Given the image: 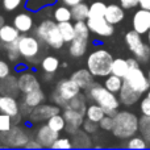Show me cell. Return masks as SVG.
<instances>
[{
	"label": "cell",
	"mask_w": 150,
	"mask_h": 150,
	"mask_svg": "<svg viewBox=\"0 0 150 150\" xmlns=\"http://www.w3.org/2000/svg\"><path fill=\"white\" fill-rule=\"evenodd\" d=\"M113 124H115L113 116L105 115V116L99 121V128H100L101 130H105V132H112V129H113Z\"/></svg>",
	"instance_id": "ab89813d"
},
{
	"label": "cell",
	"mask_w": 150,
	"mask_h": 150,
	"mask_svg": "<svg viewBox=\"0 0 150 150\" xmlns=\"http://www.w3.org/2000/svg\"><path fill=\"white\" fill-rule=\"evenodd\" d=\"M34 138L41 144L42 148L52 149L55 140L59 138V132H55V130L52 129L47 124H44V125H40L36 129V132H34Z\"/></svg>",
	"instance_id": "5bb4252c"
},
{
	"label": "cell",
	"mask_w": 150,
	"mask_h": 150,
	"mask_svg": "<svg viewBox=\"0 0 150 150\" xmlns=\"http://www.w3.org/2000/svg\"><path fill=\"white\" fill-rule=\"evenodd\" d=\"M105 112L104 109L101 108L99 104L96 103H92L91 101L87 107V111H86V119L91 120V121H95V122H99L104 116H105Z\"/></svg>",
	"instance_id": "f546056e"
},
{
	"label": "cell",
	"mask_w": 150,
	"mask_h": 150,
	"mask_svg": "<svg viewBox=\"0 0 150 150\" xmlns=\"http://www.w3.org/2000/svg\"><path fill=\"white\" fill-rule=\"evenodd\" d=\"M41 70L47 74H55L59 69V59L55 55H45L41 59Z\"/></svg>",
	"instance_id": "f1b7e54d"
},
{
	"label": "cell",
	"mask_w": 150,
	"mask_h": 150,
	"mask_svg": "<svg viewBox=\"0 0 150 150\" xmlns=\"http://www.w3.org/2000/svg\"><path fill=\"white\" fill-rule=\"evenodd\" d=\"M122 84H124V78L117 76V75H115V74H109L108 76H105V79H104V86H105L109 91H112L113 93H117V95H119Z\"/></svg>",
	"instance_id": "4dcf8cb0"
},
{
	"label": "cell",
	"mask_w": 150,
	"mask_h": 150,
	"mask_svg": "<svg viewBox=\"0 0 150 150\" xmlns=\"http://www.w3.org/2000/svg\"><path fill=\"white\" fill-rule=\"evenodd\" d=\"M148 76H149V80H150V67H149V71H148Z\"/></svg>",
	"instance_id": "9f6ffc18"
},
{
	"label": "cell",
	"mask_w": 150,
	"mask_h": 150,
	"mask_svg": "<svg viewBox=\"0 0 150 150\" xmlns=\"http://www.w3.org/2000/svg\"><path fill=\"white\" fill-rule=\"evenodd\" d=\"M129 71V63H128V59H124V58H115L113 62H112V70L111 74H115L117 76L125 78V75Z\"/></svg>",
	"instance_id": "1f68e13d"
},
{
	"label": "cell",
	"mask_w": 150,
	"mask_h": 150,
	"mask_svg": "<svg viewBox=\"0 0 150 150\" xmlns=\"http://www.w3.org/2000/svg\"><path fill=\"white\" fill-rule=\"evenodd\" d=\"M0 95H1V92H0Z\"/></svg>",
	"instance_id": "680465c9"
},
{
	"label": "cell",
	"mask_w": 150,
	"mask_h": 150,
	"mask_svg": "<svg viewBox=\"0 0 150 150\" xmlns=\"http://www.w3.org/2000/svg\"><path fill=\"white\" fill-rule=\"evenodd\" d=\"M88 41L90 38H84V37H78L75 36V38L69 44V53L73 58H80L87 53L88 47Z\"/></svg>",
	"instance_id": "7402d4cb"
},
{
	"label": "cell",
	"mask_w": 150,
	"mask_h": 150,
	"mask_svg": "<svg viewBox=\"0 0 150 150\" xmlns=\"http://www.w3.org/2000/svg\"><path fill=\"white\" fill-rule=\"evenodd\" d=\"M4 25H5V20H4V17L0 15V28H1V26H4Z\"/></svg>",
	"instance_id": "816d5d0a"
},
{
	"label": "cell",
	"mask_w": 150,
	"mask_h": 150,
	"mask_svg": "<svg viewBox=\"0 0 150 150\" xmlns=\"http://www.w3.org/2000/svg\"><path fill=\"white\" fill-rule=\"evenodd\" d=\"M29 140V133L18 124H13L7 130H0V142L3 148H25Z\"/></svg>",
	"instance_id": "52a82bcc"
},
{
	"label": "cell",
	"mask_w": 150,
	"mask_h": 150,
	"mask_svg": "<svg viewBox=\"0 0 150 150\" xmlns=\"http://www.w3.org/2000/svg\"><path fill=\"white\" fill-rule=\"evenodd\" d=\"M21 33L17 30L15 25L11 24H5L4 26L0 28V50H4L5 46L12 42H16L20 38Z\"/></svg>",
	"instance_id": "d6986e66"
},
{
	"label": "cell",
	"mask_w": 150,
	"mask_h": 150,
	"mask_svg": "<svg viewBox=\"0 0 150 150\" xmlns=\"http://www.w3.org/2000/svg\"><path fill=\"white\" fill-rule=\"evenodd\" d=\"M57 3V0H28L25 4V8L29 12H40L45 8L52 7Z\"/></svg>",
	"instance_id": "836d02e7"
},
{
	"label": "cell",
	"mask_w": 150,
	"mask_h": 150,
	"mask_svg": "<svg viewBox=\"0 0 150 150\" xmlns=\"http://www.w3.org/2000/svg\"><path fill=\"white\" fill-rule=\"evenodd\" d=\"M71 142H73V148L75 149H90L93 146L90 133L84 132L83 129H79L74 134H71Z\"/></svg>",
	"instance_id": "d4e9b609"
},
{
	"label": "cell",
	"mask_w": 150,
	"mask_h": 150,
	"mask_svg": "<svg viewBox=\"0 0 150 150\" xmlns=\"http://www.w3.org/2000/svg\"><path fill=\"white\" fill-rule=\"evenodd\" d=\"M34 34L41 40V42L45 46L53 50H59L65 45L63 37L59 30V25L57 21L52 20V18H44L34 28Z\"/></svg>",
	"instance_id": "7a4b0ae2"
},
{
	"label": "cell",
	"mask_w": 150,
	"mask_h": 150,
	"mask_svg": "<svg viewBox=\"0 0 150 150\" xmlns=\"http://www.w3.org/2000/svg\"><path fill=\"white\" fill-rule=\"evenodd\" d=\"M71 15L74 21H87L90 17V5L84 1L78 3L71 7Z\"/></svg>",
	"instance_id": "4316f807"
},
{
	"label": "cell",
	"mask_w": 150,
	"mask_h": 150,
	"mask_svg": "<svg viewBox=\"0 0 150 150\" xmlns=\"http://www.w3.org/2000/svg\"><path fill=\"white\" fill-rule=\"evenodd\" d=\"M119 3L124 9H133L140 5V0H119Z\"/></svg>",
	"instance_id": "7dc6e473"
},
{
	"label": "cell",
	"mask_w": 150,
	"mask_h": 150,
	"mask_svg": "<svg viewBox=\"0 0 150 150\" xmlns=\"http://www.w3.org/2000/svg\"><path fill=\"white\" fill-rule=\"evenodd\" d=\"M23 0H3L1 4L5 12H13L21 5Z\"/></svg>",
	"instance_id": "7bdbcfd3"
},
{
	"label": "cell",
	"mask_w": 150,
	"mask_h": 150,
	"mask_svg": "<svg viewBox=\"0 0 150 150\" xmlns=\"http://www.w3.org/2000/svg\"><path fill=\"white\" fill-rule=\"evenodd\" d=\"M138 132L145 138V141L148 142L150 148V116L142 115V117L140 119V129H138Z\"/></svg>",
	"instance_id": "8d00e7d4"
},
{
	"label": "cell",
	"mask_w": 150,
	"mask_h": 150,
	"mask_svg": "<svg viewBox=\"0 0 150 150\" xmlns=\"http://www.w3.org/2000/svg\"><path fill=\"white\" fill-rule=\"evenodd\" d=\"M146 37H148V44L150 45V30L148 32V34H146Z\"/></svg>",
	"instance_id": "f5cc1de1"
},
{
	"label": "cell",
	"mask_w": 150,
	"mask_h": 150,
	"mask_svg": "<svg viewBox=\"0 0 150 150\" xmlns=\"http://www.w3.org/2000/svg\"><path fill=\"white\" fill-rule=\"evenodd\" d=\"M0 148H3V146H1V142H0Z\"/></svg>",
	"instance_id": "6f0895ef"
},
{
	"label": "cell",
	"mask_w": 150,
	"mask_h": 150,
	"mask_svg": "<svg viewBox=\"0 0 150 150\" xmlns=\"http://www.w3.org/2000/svg\"><path fill=\"white\" fill-rule=\"evenodd\" d=\"M113 119L115 124L112 133L119 140H128L136 136L140 129V119L137 115L130 111H117Z\"/></svg>",
	"instance_id": "3957f363"
},
{
	"label": "cell",
	"mask_w": 150,
	"mask_h": 150,
	"mask_svg": "<svg viewBox=\"0 0 150 150\" xmlns=\"http://www.w3.org/2000/svg\"><path fill=\"white\" fill-rule=\"evenodd\" d=\"M11 65L4 59H0V80L11 75Z\"/></svg>",
	"instance_id": "ee69618b"
},
{
	"label": "cell",
	"mask_w": 150,
	"mask_h": 150,
	"mask_svg": "<svg viewBox=\"0 0 150 150\" xmlns=\"http://www.w3.org/2000/svg\"><path fill=\"white\" fill-rule=\"evenodd\" d=\"M0 113L9 116L12 119L13 124H20L23 115L20 112V101L15 96L9 95H0Z\"/></svg>",
	"instance_id": "30bf717a"
},
{
	"label": "cell",
	"mask_w": 150,
	"mask_h": 150,
	"mask_svg": "<svg viewBox=\"0 0 150 150\" xmlns=\"http://www.w3.org/2000/svg\"><path fill=\"white\" fill-rule=\"evenodd\" d=\"M107 11V4L104 1H93L90 5V17H100V16L105 15Z\"/></svg>",
	"instance_id": "74e56055"
},
{
	"label": "cell",
	"mask_w": 150,
	"mask_h": 150,
	"mask_svg": "<svg viewBox=\"0 0 150 150\" xmlns=\"http://www.w3.org/2000/svg\"><path fill=\"white\" fill-rule=\"evenodd\" d=\"M17 41H18V40H17ZM17 41L12 42V44H9V45H7V46H5V49H4L5 53H7L8 61H9V62H12V63H17L20 59H23V58H21V55H20V52H18Z\"/></svg>",
	"instance_id": "d590c367"
},
{
	"label": "cell",
	"mask_w": 150,
	"mask_h": 150,
	"mask_svg": "<svg viewBox=\"0 0 150 150\" xmlns=\"http://www.w3.org/2000/svg\"><path fill=\"white\" fill-rule=\"evenodd\" d=\"M18 52L25 62L28 63H37L40 61L42 53V42L36 34H21L17 41Z\"/></svg>",
	"instance_id": "5b68a950"
},
{
	"label": "cell",
	"mask_w": 150,
	"mask_h": 150,
	"mask_svg": "<svg viewBox=\"0 0 150 150\" xmlns=\"http://www.w3.org/2000/svg\"><path fill=\"white\" fill-rule=\"evenodd\" d=\"M124 82L128 83L132 88H134L136 91H138L140 93H145L150 90V80L149 76L144 73V70L141 67H134L129 69L128 74L125 75Z\"/></svg>",
	"instance_id": "9c48e42d"
},
{
	"label": "cell",
	"mask_w": 150,
	"mask_h": 150,
	"mask_svg": "<svg viewBox=\"0 0 150 150\" xmlns=\"http://www.w3.org/2000/svg\"><path fill=\"white\" fill-rule=\"evenodd\" d=\"M146 96H148V98H149V99H150V90H149V91H148V92H146Z\"/></svg>",
	"instance_id": "11a10c76"
},
{
	"label": "cell",
	"mask_w": 150,
	"mask_h": 150,
	"mask_svg": "<svg viewBox=\"0 0 150 150\" xmlns=\"http://www.w3.org/2000/svg\"><path fill=\"white\" fill-rule=\"evenodd\" d=\"M13 125V121L9 116L0 113V130H7Z\"/></svg>",
	"instance_id": "f6af8a7d"
},
{
	"label": "cell",
	"mask_w": 150,
	"mask_h": 150,
	"mask_svg": "<svg viewBox=\"0 0 150 150\" xmlns=\"http://www.w3.org/2000/svg\"><path fill=\"white\" fill-rule=\"evenodd\" d=\"M45 99H46V95H45L44 90L40 87V88H37V90L32 91V92L24 93L23 99H21L20 101H23L24 104H26V105L30 107V108H34V107L45 103Z\"/></svg>",
	"instance_id": "cb8c5ba5"
},
{
	"label": "cell",
	"mask_w": 150,
	"mask_h": 150,
	"mask_svg": "<svg viewBox=\"0 0 150 150\" xmlns=\"http://www.w3.org/2000/svg\"><path fill=\"white\" fill-rule=\"evenodd\" d=\"M140 111L142 115H146V116H150V99L146 96L141 100L140 103Z\"/></svg>",
	"instance_id": "bcb514c9"
},
{
	"label": "cell",
	"mask_w": 150,
	"mask_h": 150,
	"mask_svg": "<svg viewBox=\"0 0 150 150\" xmlns=\"http://www.w3.org/2000/svg\"><path fill=\"white\" fill-rule=\"evenodd\" d=\"M82 129L84 130V132L90 133V134H95V133L98 132L100 128H99V122L91 121V120L86 119L84 122H83V125H82Z\"/></svg>",
	"instance_id": "b9f144b4"
},
{
	"label": "cell",
	"mask_w": 150,
	"mask_h": 150,
	"mask_svg": "<svg viewBox=\"0 0 150 150\" xmlns=\"http://www.w3.org/2000/svg\"><path fill=\"white\" fill-rule=\"evenodd\" d=\"M113 59V55L108 50L99 47L88 54L86 59V66L95 78H105L111 74Z\"/></svg>",
	"instance_id": "277c9868"
},
{
	"label": "cell",
	"mask_w": 150,
	"mask_h": 150,
	"mask_svg": "<svg viewBox=\"0 0 150 150\" xmlns=\"http://www.w3.org/2000/svg\"><path fill=\"white\" fill-rule=\"evenodd\" d=\"M141 96H142V93H140L138 91H136L134 88H132L128 83H125V82H124V84H122L121 90H120V92H119L120 103L125 107L134 105L136 103L140 101Z\"/></svg>",
	"instance_id": "ac0fdd59"
},
{
	"label": "cell",
	"mask_w": 150,
	"mask_h": 150,
	"mask_svg": "<svg viewBox=\"0 0 150 150\" xmlns=\"http://www.w3.org/2000/svg\"><path fill=\"white\" fill-rule=\"evenodd\" d=\"M58 25L65 44H70L75 38V24H71V21H63V23H58Z\"/></svg>",
	"instance_id": "d6a6232c"
},
{
	"label": "cell",
	"mask_w": 150,
	"mask_h": 150,
	"mask_svg": "<svg viewBox=\"0 0 150 150\" xmlns=\"http://www.w3.org/2000/svg\"><path fill=\"white\" fill-rule=\"evenodd\" d=\"M62 67H65V69L67 67V62H63V63H62Z\"/></svg>",
	"instance_id": "db71d44e"
},
{
	"label": "cell",
	"mask_w": 150,
	"mask_h": 150,
	"mask_svg": "<svg viewBox=\"0 0 150 150\" xmlns=\"http://www.w3.org/2000/svg\"><path fill=\"white\" fill-rule=\"evenodd\" d=\"M46 124L49 125L52 129H54L55 132H59V133L66 129V120L62 113H57V115H54V116H52L46 121Z\"/></svg>",
	"instance_id": "e575fe53"
},
{
	"label": "cell",
	"mask_w": 150,
	"mask_h": 150,
	"mask_svg": "<svg viewBox=\"0 0 150 150\" xmlns=\"http://www.w3.org/2000/svg\"><path fill=\"white\" fill-rule=\"evenodd\" d=\"M53 18L57 23H63V21H71L73 20V15H71V7L66 4H59L54 8L53 11Z\"/></svg>",
	"instance_id": "83f0119b"
},
{
	"label": "cell",
	"mask_w": 150,
	"mask_h": 150,
	"mask_svg": "<svg viewBox=\"0 0 150 150\" xmlns=\"http://www.w3.org/2000/svg\"><path fill=\"white\" fill-rule=\"evenodd\" d=\"M132 26L137 33L142 36L148 34V32L150 30V11L140 7V9L136 11L132 17Z\"/></svg>",
	"instance_id": "9a60e30c"
},
{
	"label": "cell",
	"mask_w": 150,
	"mask_h": 150,
	"mask_svg": "<svg viewBox=\"0 0 150 150\" xmlns=\"http://www.w3.org/2000/svg\"><path fill=\"white\" fill-rule=\"evenodd\" d=\"M61 3H63V4L69 5V7H73V5L78 4V3H82V1H86V0H59Z\"/></svg>",
	"instance_id": "681fc988"
},
{
	"label": "cell",
	"mask_w": 150,
	"mask_h": 150,
	"mask_svg": "<svg viewBox=\"0 0 150 150\" xmlns=\"http://www.w3.org/2000/svg\"><path fill=\"white\" fill-rule=\"evenodd\" d=\"M125 146L129 149H146V148H149L148 142L145 141V138H144L142 136H133V137L128 138V142Z\"/></svg>",
	"instance_id": "f35d334b"
},
{
	"label": "cell",
	"mask_w": 150,
	"mask_h": 150,
	"mask_svg": "<svg viewBox=\"0 0 150 150\" xmlns=\"http://www.w3.org/2000/svg\"><path fill=\"white\" fill-rule=\"evenodd\" d=\"M129 52L136 57L141 63H146L150 59V45L144 41L142 34L137 33L134 29L129 30L124 37Z\"/></svg>",
	"instance_id": "ba28073f"
},
{
	"label": "cell",
	"mask_w": 150,
	"mask_h": 150,
	"mask_svg": "<svg viewBox=\"0 0 150 150\" xmlns=\"http://www.w3.org/2000/svg\"><path fill=\"white\" fill-rule=\"evenodd\" d=\"M18 78V87H20V92L23 93H28L32 91L37 90V88L41 87L38 78L36 76V74L32 73L29 70H24L17 75Z\"/></svg>",
	"instance_id": "2e32d148"
},
{
	"label": "cell",
	"mask_w": 150,
	"mask_h": 150,
	"mask_svg": "<svg viewBox=\"0 0 150 150\" xmlns=\"http://www.w3.org/2000/svg\"><path fill=\"white\" fill-rule=\"evenodd\" d=\"M140 7L150 11V0H140Z\"/></svg>",
	"instance_id": "f907efd6"
},
{
	"label": "cell",
	"mask_w": 150,
	"mask_h": 150,
	"mask_svg": "<svg viewBox=\"0 0 150 150\" xmlns=\"http://www.w3.org/2000/svg\"><path fill=\"white\" fill-rule=\"evenodd\" d=\"M87 25L90 28L91 33L95 34L96 37H100V38L111 37L115 33V25L108 23V20L104 16H100V17H88Z\"/></svg>",
	"instance_id": "7c38bea8"
},
{
	"label": "cell",
	"mask_w": 150,
	"mask_h": 150,
	"mask_svg": "<svg viewBox=\"0 0 150 150\" xmlns=\"http://www.w3.org/2000/svg\"><path fill=\"white\" fill-rule=\"evenodd\" d=\"M57 113H61L59 105H57V104H54V103L53 104L42 103V104H40V105L34 107L32 113L29 115L28 120L32 124L37 125V124H41V122H46L50 117Z\"/></svg>",
	"instance_id": "8fae6325"
},
{
	"label": "cell",
	"mask_w": 150,
	"mask_h": 150,
	"mask_svg": "<svg viewBox=\"0 0 150 150\" xmlns=\"http://www.w3.org/2000/svg\"><path fill=\"white\" fill-rule=\"evenodd\" d=\"M87 101H88V98H87V95H86V92L83 91V92L78 93L76 96H74L73 99H70V100L67 101L65 108L75 109V111L80 112V113H83L86 116V111H87V107H88Z\"/></svg>",
	"instance_id": "484cf974"
},
{
	"label": "cell",
	"mask_w": 150,
	"mask_h": 150,
	"mask_svg": "<svg viewBox=\"0 0 150 150\" xmlns=\"http://www.w3.org/2000/svg\"><path fill=\"white\" fill-rule=\"evenodd\" d=\"M73 148V142L70 138L67 137H59L55 140V142L53 144L52 149H71Z\"/></svg>",
	"instance_id": "60d3db41"
},
{
	"label": "cell",
	"mask_w": 150,
	"mask_h": 150,
	"mask_svg": "<svg viewBox=\"0 0 150 150\" xmlns=\"http://www.w3.org/2000/svg\"><path fill=\"white\" fill-rule=\"evenodd\" d=\"M12 24L17 28V30L21 34L30 33L34 28V18L30 13L28 12H18L17 15L13 17Z\"/></svg>",
	"instance_id": "e0dca14e"
},
{
	"label": "cell",
	"mask_w": 150,
	"mask_h": 150,
	"mask_svg": "<svg viewBox=\"0 0 150 150\" xmlns=\"http://www.w3.org/2000/svg\"><path fill=\"white\" fill-rule=\"evenodd\" d=\"M0 92L3 95H9L17 98L20 92V87H18V78L15 75H8L7 78L0 80Z\"/></svg>",
	"instance_id": "44dd1931"
},
{
	"label": "cell",
	"mask_w": 150,
	"mask_h": 150,
	"mask_svg": "<svg viewBox=\"0 0 150 150\" xmlns=\"http://www.w3.org/2000/svg\"><path fill=\"white\" fill-rule=\"evenodd\" d=\"M63 117L66 120V129L65 132L67 134H74L75 132L82 128L83 122L86 120V116L80 112L75 111V109H70V108H65L62 112Z\"/></svg>",
	"instance_id": "4fadbf2b"
},
{
	"label": "cell",
	"mask_w": 150,
	"mask_h": 150,
	"mask_svg": "<svg viewBox=\"0 0 150 150\" xmlns=\"http://www.w3.org/2000/svg\"><path fill=\"white\" fill-rule=\"evenodd\" d=\"M80 92H82L80 87L71 78H65V79H61L57 82L50 98L54 104L59 105L61 108H65L67 101Z\"/></svg>",
	"instance_id": "8992f818"
},
{
	"label": "cell",
	"mask_w": 150,
	"mask_h": 150,
	"mask_svg": "<svg viewBox=\"0 0 150 150\" xmlns=\"http://www.w3.org/2000/svg\"><path fill=\"white\" fill-rule=\"evenodd\" d=\"M70 78L74 80L75 83H76L78 86H79L82 91H86L93 82H95V76H93V74L91 73L87 67L86 69H79V70L74 71V73L71 74Z\"/></svg>",
	"instance_id": "ffe728a7"
},
{
	"label": "cell",
	"mask_w": 150,
	"mask_h": 150,
	"mask_svg": "<svg viewBox=\"0 0 150 150\" xmlns=\"http://www.w3.org/2000/svg\"><path fill=\"white\" fill-rule=\"evenodd\" d=\"M104 17L108 20V23L113 24H120L125 17V9L121 7L120 4H108L107 5V11H105V15Z\"/></svg>",
	"instance_id": "603a6c76"
},
{
	"label": "cell",
	"mask_w": 150,
	"mask_h": 150,
	"mask_svg": "<svg viewBox=\"0 0 150 150\" xmlns=\"http://www.w3.org/2000/svg\"><path fill=\"white\" fill-rule=\"evenodd\" d=\"M25 149H42V145L36 140V138H30L26 144Z\"/></svg>",
	"instance_id": "c3c4849f"
},
{
	"label": "cell",
	"mask_w": 150,
	"mask_h": 150,
	"mask_svg": "<svg viewBox=\"0 0 150 150\" xmlns=\"http://www.w3.org/2000/svg\"><path fill=\"white\" fill-rule=\"evenodd\" d=\"M88 100L96 103L104 109L107 115L115 116L120 108V99L117 93H113L109 91L104 84H100L98 82H93L87 90L84 91Z\"/></svg>",
	"instance_id": "6da1fadb"
}]
</instances>
